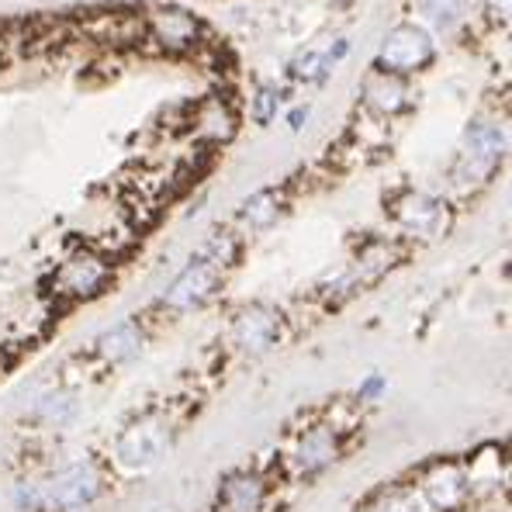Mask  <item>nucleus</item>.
Masks as SVG:
<instances>
[{"instance_id":"obj_1","label":"nucleus","mask_w":512,"mask_h":512,"mask_svg":"<svg viewBox=\"0 0 512 512\" xmlns=\"http://www.w3.org/2000/svg\"><path fill=\"white\" fill-rule=\"evenodd\" d=\"M509 160V135L495 118L478 115L474 122H468L464 128L461 142H457L454 156H450V167H447V194L450 201H464L481 194L495 177L502 173Z\"/></svg>"},{"instance_id":"obj_2","label":"nucleus","mask_w":512,"mask_h":512,"mask_svg":"<svg viewBox=\"0 0 512 512\" xmlns=\"http://www.w3.org/2000/svg\"><path fill=\"white\" fill-rule=\"evenodd\" d=\"M104 474L97 464L80 461L70 468H59L45 478L35 481H21L14 502L25 512H80L87 506H94L104 495Z\"/></svg>"},{"instance_id":"obj_3","label":"nucleus","mask_w":512,"mask_h":512,"mask_svg":"<svg viewBox=\"0 0 512 512\" xmlns=\"http://www.w3.org/2000/svg\"><path fill=\"white\" fill-rule=\"evenodd\" d=\"M388 215L395 229L412 243H436L450 232L457 205L443 191L429 187H405L388 201Z\"/></svg>"},{"instance_id":"obj_4","label":"nucleus","mask_w":512,"mask_h":512,"mask_svg":"<svg viewBox=\"0 0 512 512\" xmlns=\"http://www.w3.org/2000/svg\"><path fill=\"white\" fill-rule=\"evenodd\" d=\"M440 56V39L429 32L426 25L412 21H398L388 35L378 45V56H374V66L388 73H398V77H419Z\"/></svg>"},{"instance_id":"obj_5","label":"nucleus","mask_w":512,"mask_h":512,"mask_svg":"<svg viewBox=\"0 0 512 512\" xmlns=\"http://www.w3.org/2000/svg\"><path fill=\"white\" fill-rule=\"evenodd\" d=\"M343 457V429L333 426L329 419L305 426L288 447V471L295 478H315V474L329 471Z\"/></svg>"},{"instance_id":"obj_6","label":"nucleus","mask_w":512,"mask_h":512,"mask_svg":"<svg viewBox=\"0 0 512 512\" xmlns=\"http://www.w3.org/2000/svg\"><path fill=\"white\" fill-rule=\"evenodd\" d=\"M146 35L167 56H194L208 42L205 21L184 7H156L146 18Z\"/></svg>"},{"instance_id":"obj_7","label":"nucleus","mask_w":512,"mask_h":512,"mask_svg":"<svg viewBox=\"0 0 512 512\" xmlns=\"http://www.w3.org/2000/svg\"><path fill=\"white\" fill-rule=\"evenodd\" d=\"M360 108L367 118H378V122H398L416 108V87L409 77H398V73L378 70L371 73L360 84Z\"/></svg>"},{"instance_id":"obj_8","label":"nucleus","mask_w":512,"mask_h":512,"mask_svg":"<svg viewBox=\"0 0 512 512\" xmlns=\"http://www.w3.org/2000/svg\"><path fill=\"white\" fill-rule=\"evenodd\" d=\"M412 488L419 492L426 512H457L471 499L468 471H464V464H457V461L429 464V468L419 471V478L412 481Z\"/></svg>"},{"instance_id":"obj_9","label":"nucleus","mask_w":512,"mask_h":512,"mask_svg":"<svg viewBox=\"0 0 512 512\" xmlns=\"http://www.w3.org/2000/svg\"><path fill=\"white\" fill-rule=\"evenodd\" d=\"M281 336H284V315L274 305H263V301L239 308L229 326L232 346L239 353H246V357H260V353L274 350Z\"/></svg>"},{"instance_id":"obj_10","label":"nucleus","mask_w":512,"mask_h":512,"mask_svg":"<svg viewBox=\"0 0 512 512\" xmlns=\"http://www.w3.org/2000/svg\"><path fill=\"white\" fill-rule=\"evenodd\" d=\"M222 274H225L222 267H215L212 260L194 253L191 263H187L170 281V288L163 291V308H170V312H194V308H201L218 291Z\"/></svg>"},{"instance_id":"obj_11","label":"nucleus","mask_w":512,"mask_h":512,"mask_svg":"<svg viewBox=\"0 0 512 512\" xmlns=\"http://www.w3.org/2000/svg\"><path fill=\"white\" fill-rule=\"evenodd\" d=\"M170 443V426L160 416H146L139 423H132L118 436L115 443V461L128 471H146L149 464H156L163 457Z\"/></svg>"},{"instance_id":"obj_12","label":"nucleus","mask_w":512,"mask_h":512,"mask_svg":"<svg viewBox=\"0 0 512 512\" xmlns=\"http://www.w3.org/2000/svg\"><path fill=\"white\" fill-rule=\"evenodd\" d=\"M412 14L436 39H461L478 21L485 25L478 0H412Z\"/></svg>"},{"instance_id":"obj_13","label":"nucleus","mask_w":512,"mask_h":512,"mask_svg":"<svg viewBox=\"0 0 512 512\" xmlns=\"http://www.w3.org/2000/svg\"><path fill=\"white\" fill-rule=\"evenodd\" d=\"M108 284H111V267H108V260L94 250L73 253L70 260L56 270V295L66 301L97 298Z\"/></svg>"},{"instance_id":"obj_14","label":"nucleus","mask_w":512,"mask_h":512,"mask_svg":"<svg viewBox=\"0 0 512 512\" xmlns=\"http://www.w3.org/2000/svg\"><path fill=\"white\" fill-rule=\"evenodd\" d=\"M270 478L256 468L229 471L218 485L212 512H267Z\"/></svg>"},{"instance_id":"obj_15","label":"nucleus","mask_w":512,"mask_h":512,"mask_svg":"<svg viewBox=\"0 0 512 512\" xmlns=\"http://www.w3.org/2000/svg\"><path fill=\"white\" fill-rule=\"evenodd\" d=\"M346 52H350V39H333L326 49L301 52V56H295V63L288 66V77L305 87H322L329 77H333L336 66L346 59Z\"/></svg>"},{"instance_id":"obj_16","label":"nucleus","mask_w":512,"mask_h":512,"mask_svg":"<svg viewBox=\"0 0 512 512\" xmlns=\"http://www.w3.org/2000/svg\"><path fill=\"white\" fill-rule=\"evenodd\" d=\"M281 212H284L281 191L267 187V191H256L243 201V205H239L236 222H239V229H246V232H263L281 218Z\"/></svg>"},{"instance_id":"obj_17","label":"nucleus","mask_w":512,"mask_h":512,"mask_svg":"<svg viewBox=\"0 0 512 512\" xmlns=\"http://www.w3.org/2000/svg\"><path fill=\"white\" fill-rule=\"evenodd\" d=\"M402 260V246L398 243H371V246H364V250L357 253V260H353V277H357V284L364 288V284H374V281H381L384 274H388L395 263Z\"/></svg>"},{"instance_id":"obj_18","label":"nucleus","mask_w":512,"mask_h":512,"mask_svg":"<svg viewBox=\"0 0 512 512\" xmlns=\"http://www.w3.org/2000/svg\"><path fill=\"white\" fill-rule=\"evenodd\" d=\"M502 468H506V457H502L499 447H485L464 464L468 471V481H471V495H481V492H495L502 488Z\"/></svg>"},{"instance_id":"obj_19","label":"nucleus","mask_w":512,"mask_h":512,"mask_svg":"<svg viewBox=\"0 0 512 512\" xmlns=\"http://www.w3.org/2000/svg\"><path fill=\"white\" fill-rule=\"evenodd\" d=\"M139 350H142L139 322H122V326H115L111 333H104L101 340H97V353H101L104 360H111V364H125V360L139 357Z\"/></svg>"},{"instance_id":"obj_20","label":"nucleus","mask_w":512,"mask_h":512,"mask_svg":"<svg viewBox=\"0 0 512 512\" xmlns=\"http://www.w3.org/2000/svg\"><path fill=\"white\" fill-rule=\"evenodd\" d=\"M360 512H426V506L412 485H391L384 492L371 495Z\"/></svg>"},{"instance_id":"obj_21","label":"nucleus","mask_w":512,"mask_h":512,"mask_svg":"<svg viewBox=\"0 0 512 512\" xmlns=\"http://www.w3.org/2000/svg\"><path fill=\"white\" fill-rule=\"evenodd\" d=\"M198 118H201L205 135L215 142H229V135L236 132V111H232V104H222V101L205 104V108L198 111Z\"/></svg>"},{"instance_id":"obj_22","label":"nucleus","mask_w":512,"mask_h":512,"mask_svg":"<svg viewBox=\"0 0 512 512\" xmlns=\"http://www.w3.org/2000/svg\"><path fill=\"white\" fill-rule=\"evenodd\" d=\"M198 256H205V260H212L215 267L229 270L232 263L239 260V239H236V232H229V229H218V232H212V236L205 239V246H201V250H198Z\"/></svg>"},{"instance_id":"obj_23","label":"nucleus","mask_w":512,"mask_h":512,"mask_svg":"<svg viewBox=\"0 0 512 512\" xmlns=\"http://www.w3.org/2000/svg\"><path fill=\"white\" fill-rule=\"evenodd\" d=\"M281 108H284V90L281 87H274V84L256 87V94L250 101V115H253L256 125H270L277 115H281Z\"/></svg>"},{"instance_id":"obj_24","label":"nucleus","mask_w":512,"mask_h":512,"mask_svg":"<svg viewBox=\"0 0 512 512\" xmlns=\"http://www.w3.org/2000/svg\"><path fill=\"white\" fill-rule=\"evenodd\" d=\"M481 4V18L488 25H512V0H478Z\"/></svg>"},{"instance_id":"obj_25","label":"nucleus","mask_w":512,"mask_h":512,"mask_svg":"<svg viewBox=\"0 0 512 512\" xmlns=\"http://www.w3.org/2000/svg\"><path fill=\"white\" fill-rule=\"evenodd\" d=\"M384 391H388L384 374H367V378L360 381V388H357V402H381Z\"/></svg>"},{"instance_id":"obj_26","label":"nucleus","mask_w":512,"mask_h":512,"mask_svg":"<svg viewBox=\"0 0 512 512\" xmlns=\"http://www.w3.org/2000/svg\"><path fill=\"white\" fill-rule=\"evenodd\" d=\"M308 118H312V108H308V104H298V108H291L288 115H284V122H288L291 132H301V128L308 125Z\"/></svg>"},{"instance_id":"obj_27","label":"nucleus","mask_w":512,"mask_h":512,"mask_svg":"<svg viewBox=\"0 0 512 512\" xmlns=\"http://www.w3.org/2000/svg\"><path fill=\"white\" fill-rule=\"evenodd\" d=\"M502 492L512 495V454L506 457V468H502Z\"/></svg>"}]
</instances>
